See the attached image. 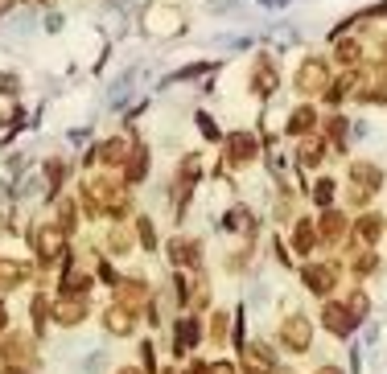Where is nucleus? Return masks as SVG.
<instances>
[{
  "mask_svg": "<svg viewBox=\"0 0 387 374\" xmlns=\"http://www.w3.org/2000/svg\"><path fill=\"white\" fill-rule=\"evenodd\" d=\"M181 25H186V16L173 8V4H153L148 12H144V29L157 37H173V33H181Z\"/></svg>",
  "mask_w": 387,
  "mask_h": 374,
  "instance_id": "1",
  "label": "nucleus"
},
{
  "mask_svg": "<svg viewBox=\"0 0 387 374\" xmlns=\"http://www.w3.org/2000/svg\"><path fill=\"white\" fill-rule=\"evenodd\" d=\"M280 342H285L293 354H305V350H309V321H305V317H289V321L280 325Z\"/></svg>",
  "mask_w": 387,
  "mask_h": 374,
  "instance_id": "2",
  "label": "nucleus"
},
{
  "mask_svg": "<svg viewBox=\"0 0 387 374\" xmlns=\"http://www.w3.org/2000/svg\"><path fill=\"white\" fill-rule=\"evenodd\" d=\"M297 86H301V91H318V86H326V62L309 58V62L301 66V74H297Z\"/></svg>",
  "mask_w": 387,
  "mask_h": 374,
  "instance_id": "3",
  "label": "nucleus"
},
{
  "mask_svg": "<svg viewBox=\"0 0 387 374\" xmlns=\"http://www.w3.org/2000/svg\"><path fill=\"white\" fill-rule=\"evenodd\" d=\"M322 317H326V329H330V334H338V338H351V329H355V317H351L346 309L330 305V309H326Z\"/></svg>",
  "mask_w": 387,
  "mask_h": 374,
  "instance_id": "4",
  "label": "nucleus"
},
{
  "mask_svg": "<svg viewBox=\"0 0 387 374\" xmlns=\"http://www.w3.org/2000/svg\"><path fill=\"white\" fill-rule=\"evenodd\" d=\"M305 284H309L313 292H330V288H334V268H322V264L305 268Z\"/></svg>",
  "mask_w": 387,
  "mask_h": 374,
  "instance_id": "5",
  "label": "nucleus"
},
{
  "mask_svg": "<svg viewBox=\"0 0 387 374\" xmlns=\"http://www.w3.org/2000/svg\"><path fill=\"white\" fill-rule=\"evenodd\" d=\"M54 317H58V325H78V321L87 317V305H82V301H62Z\"/></svg>",
  "mask_w": 387,
  "mask_h": 374,
  "instance_id": "6",
  "label": "nucleus"
},
{
  "mask_svg": "<svg viewBox=\"0 0 387 374\" xmlns=\"http://www.w3.org/2000/svg\"><path fill=\"white\" fill-rule=\"evenodd\" d=\"M252 86H256L260 95H272V91H276V70H272V62H268V58L256 66V82H252Z\"/></svg>",
  "mask_w": 387,
  "mask_h": 374,
  "instance_id": "7",
  "label": "nucleus"
},
{
  "mask_svg": "<svg viewBox=\"0 0 387 374\" xmlns=\"http://www.w3.org/2000/svg\"><path fill=\"white\" fill-rule=\"evenodd\" d=\"M252 152H256V140H252V136H243V132L231 136V161H235V165H247Z\"/></svg>",
  "mask_w": 387,
  "mask_h": 374,
  "instance_id": "8",
  "label": "nucleus"
},
{
  "mask_svg": "<svg viewBox=\"0 0 387 374\" xmlns=\"http://www.w3.org/2000/svg\"><path fill=\"white\" fill-rule=\"evenodd\" d=\"M247 374H272V358L264 346H252L247 350Z\"/></svg>",
  "mask_w": 387,
  "mask_h": 374,
  "instance_id": "9",
  "label": "nucleus"
},
{
  "mask_svg": "<svg viewBox=\"0 0 387 374\" xmlns=\"http://www.w3.org/2000/svg\"><path fill=\"white\" fill-rule=\"evenodd\" d=\"M169 251H173L177 264H198V243H190V239H173Z\"/></svg>",
  "mask_w": 387,
  "mask_h": 374,
  "instance_id": "10",
  "label": "nucleus"
},
{
  "mask_svg": "<svg viewBox=\"0 0 387 374\" xmlns=\"http://www.w3.org/2000/svg\"><path fill=\"white\" fill-rule=\"evenodd\" d=\"M107 329H111V334H128V329H132V313L111 309V313H107Z\"/></svg>",
  "mask_w": 387,
  "mask_h": 374,
  "instance_id": "11",
  "label": "nucleus"
},
{
  "mask_svg": "<svg viewBox=\"0 0 387 374\" xmlns=\"http://www.w3.org/2000/svg\"><path fill=\"white\" fill-rule=\"evenodd\" d=\"M289 128H293V132H305V128H313V111H305V107H301V111L293 115V124H289Z\"/></svg>",
  "mask_w": 387,
  "mask_h": 374,
  "instance_id": "12",
  "label": "nucleus"
},
{
  "mask_svg": "<svg viewBox=\"0 0 387 374\" xmlns=\"http://www.w3.org/2000/svg\"><path fill=\"white\" fill-rule=\"evenodd\" d=\"M330 198H334V181H318V202L326 206Z\"/></svg>",
  "mask_w": 387,
  "mask_h": 374,
  "instance_id": "13",
  "label": "nucleus"
},
{
  "mask_svg": "<svg viewBox=\"0 0 387 374\" xmlns=\"http://www.w3.org/2000/svg\"><path fill=\"white\" fill-rule=\"evenodd\" d=\"M338 54H342V62H355V58H359V45H355V41H342Z\"/></svg>",
  "mask_w": 387,
  "mask_h": 374,
  "instance_id": "14",
  "label": "nucleus"
},
{
  "mask_svg": "<svg viewBox=\"0 0 387 374\" xmlns=\"http://www.w3.org/2000/svg\"><path fill=\"white\" fill-rule=\"evenodd\" d=\"M206 374H231V366L227 362H214V366H206Z\"/></svg>",
  "mask_w": 387,
  "mask_h": 374,
  "instance_id": "15",
  "label": "nucleus"
},
{
  "mask_svg": "<svg viewBox=\"0 0 387 374\" xmlns=\"http://www.w3.org/2000/svg\"><path fill=\"white\" fill-rule=\"evenodd\" d=\"M4 321H8V313H4V305H0V329H4Z\"/></svg>",
  "mask_w": 387,
  "mask_h": 374,
  "instance_id": "16",
  "label": "nucleus"
},
{
  "mask_svg": "<svg viewBox=\"0 0 387 374\" xmlns=\"http://www.w3.org/2000/svg\"><path fill=\"white\" fill-rule=\"evenodd\" d=\"M8 4H12V0H0V12H8Z\"/></svg>",
  "mask_w": 387,
  "mask_h": 374,
  "instance_id": "17",
  "label": "nucleus"
},
{
  "mask_svg": "<svg viewBox=\"0 0 387 374\" xmlns=\"http://www.w3.org/2000/svg\"><path fill=\"white\" fill-rule=\"evenodd\" d=\"M4 374H25V371H12V366H8V371H4Z\"/></svg>",
  "mask_w": 387,
  "mask_h": 374,
  "instance_id": "18",
  "label": "nucleus"
},
{
  "mask_svg": "<svg viewBox=\"0 0 387 374\" xmlns=\"http://www.w3.org/2000/svg\"><path fill=\"white\" fill-rule=\"evenodd\" d=\"M318 374H338V371H334V366H330V371H318Z\"/></svg>",
  "mask_w": 387,
  "mask_h": 374,
  "instance_id": "19",
  "label": "nucleus"
},
{
  "mask_svg": "<svg viewBox=\"0 0 387 374\" xmlns=\"http://www.w3.org/2000/svg\"><path fill=\"white\" fill-rule=\"evenodd\" d=\"M124 374H136V371H124Z\"/></svg>",
  "mask_w": 387,
  "mask_h": 374,
  "instance_id": "20",
  "label": "nucleus"
}]
</instances>
